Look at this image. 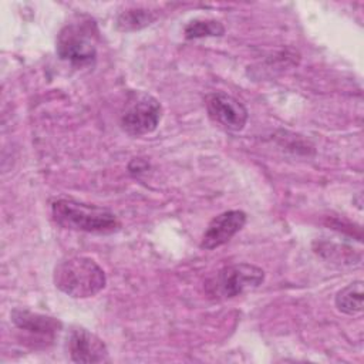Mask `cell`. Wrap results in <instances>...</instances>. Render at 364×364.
I'll return each instance as SVG.
<instances>
[{
    "mask_svg": "<svg viewBox=\"0 0 364 364\" xmlns=\"http://www.w3.org/2000/svg\"><path fill=\"white\" fill-rule=\"evenodd\" d=\"M336 307L344 314H358L363 311V282L355 280L336 294Z\"/></svg>",
    "mask_w": 364,
    "mask_h": 364,
    "instance_id": "cell-11",
    "label": "cell"
},
{
    "mask_svg": "<svg viewBox=\"0 0 364 364\" xmlns=\"http://www.w3.org/2000/svg\"><path fill=\"white\" fill-rule=\"evenodd\" d=\"M161 118L162 105L155 97L146 92H134L124 107L119 122L128 135L141 136L155 131Z\"/></svg>",
    "mask_w": 364,
    "mask_h": 364,
    "instance_id": "cell-4",
    "label": "cell"
},
{
    "mask_svg": "<svg viewBox=\"0 0 364 364\" xmlns=\"http://www.w3.org/2000/svg\"><path fill=\"white\" fill-rule=\"evenodd\" d=\"M264 280V272L250 263H235L222 267L208 283L206 291L213 299H232L255 290Z\"/></svg>",
    "mask_w": 364,
    "mask_h": 364,
    "instance_id": "cell-3",
    "label": "cell"
},
{
    "mask_svg": "<svg viewBox=\"0 0 364 364\" xmlns=\"http://www.w3.org/2000/svg\"><path fill=\"white\" fill-rule=\"evenodd\" d=\"M55 287L74 299H88L98 294L107 284L102 267L85 256L61 260L53 274Z\"/></svg>",
    "mask_w": 364,
    "mask_h": 364,
    "instance_id": "cell-2",
    "label": "cell"
},
{
    "mask_svg": "<svg viewBox=\"0 0 364 364\" xmlns=\"http://www.w3.org/2000/svg\"><path fill=\"white\" fill-rule=\"evenodd\" d=\"M67 351L74 363L94 364L109 360L105 343L84 327H73L67 336Z\"/></svg>",
    "mask_w": 364,
    "mask_h": 364,
    "instance_id": "cell-7",
    "label": "cell"
},
{
    "mask_svg": "<svg viewBox=\"0 0 364 364\" xmlns=\"http://www.w3.org/2000/svg\"><path fill=\"white\" fill-rule=\"evenodd\" d=\"M13 324L40 341H53L63 328V323L55 318L40 313H33L24 309H14L10 314Z\"/></svg>",
    "mask_w": 364,
    "mask_h": 364,
    "instance_id": "cell-9",
    "label": "cell"
},
{
    "mask_svg": "<svg viewBox=\"0 0 364 364\" xmlns=\"http://www.w3.org/2000/svg\"><path fill=\"white\" fill-rule=\"evenodd\" d=\"M57 55L73 65L84 67L95 61L97 47L91 26L67 24L57 36Z\"/></svg>",
    "mask_w": 364,
    "mask_h": 364,
    "instance_id": "cell-5",
    "label": "cell"
},
{
    "mask_svg": "<svg viewBox=\"0 0 364 364\" xmlns=\"http://www.w3.org/2000/svg\"><path fill=\"white\" fill-rule=\"evenodd\" d=\"M156 18V11L145 7H131L118 13L115 24L119 31H135L152 24Z\"/></svg>",
    "mask_w": 364,
    "mask_h": 364,
    "instance_id": "cell-10",
    "label": "cell"
},
{
    "mask_svg": "<svg viewBox=\"0 0 364 364\" xmlns=\"http://www.w3.org/2000/svg\"><path fill=\"white\" fill-rule=\"evenodd\" d=\"M51 215L57 225L70 230L109 235L121 228V222L112 210L73 199L54 200Z\"/></svg>",
    "mask_w": 364,
    "mask_h": 364,
    "instance_id": "cell-1",
    "label": "cell"
},
{
    "mask_svg": "<svg viewBox=\"0 0 364 364\" xmlns=\"http://www.w3.org/2000/svg\"><path fill=\"white\" fill-rule=\"evenodd\" d=\"M206 111L209 118L228 131H240L247 122L246 107L233 95L218 91L206 97Z\"/></svg>",
    "mask_w": 364,
    "mask_h": 364,
    "instance_id": "cell-6",
    "label": "cell"
},
{
    "mask_svg": "<svg viewBox=\"0 0 364 364\" xmlns=\"http://www.w3.org/2000/svg\"><path fill=\"white\" fill-rule=\"evenodd\" d=\"M246 220L247 215L239 209L219 213L209 222L208 228L205 229L200 239V247L212 250L228 243L239 230H242Z\"/></svg>",
    "mask_w": 364,
    "mask_h": 364,
    "instance_id": "cell-8",
    "label": "cell"
},
{
    "mask_svg": "<svg viewBox=\"0 0 364 364\" xmlns=\"http://www.w3.org/2000/svg\"><path fill=\"white\" fill-rule=\"evenodd\" d=\"M225 34V26L212 18H195L185 27V38H202V37H220Z\"/></svg>",
    "mask_w": 364,
    "mask_h": 364,
    "instance_id": "cell-12",
    "label": "cell"
}]
</instances>
